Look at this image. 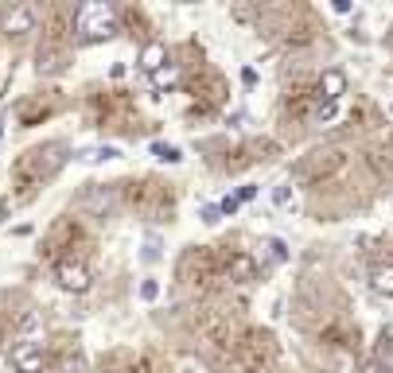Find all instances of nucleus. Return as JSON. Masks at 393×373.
Instances as JSON below:
<instances>
[{"instance_id":"nucleus-1","label":"nucleus","mask_w":393,"mask_h":373,"mask_svg":"<svg viewBox=\"0 0 393 373\" xmlns=\"http://www.w3.org/2000/svg\"><path fill=\"white\" fill-rule=\"evenodd\" d=\"M74 28H78V35L86 43H101L117 31V12H113V4H106V0H86V4H78V12H74Z\"/></svg>"},{"instance_id":"nucleus-2","label":"nucleus","mask_w":393,"mask_h":373,"mask_svg":"<svg viewBox=\"0 0 393 373\" xmlns=\"http://www.w3.org/2000/svg\"><path fill=\"white\" fill-rule=\"evenodd\" d=\"M12 365H16V373H43L47 354L35 342H20V346H12Z\"/></svg>"},{"instance_id":"nucleus-3","label":"nucleus","mask_w":393,"mask_h":373,"mask_svg":"<svg viewBox=\"0 0 393 373\" xmlns=\"http://www.w3.org/2000/svg\"><path fill=\"white\" fill-rule=\"evenodd\" d=\"M55 280H59L67 292H86V288H90V268L82 265V261H59Z\"/></svg>"},{"instance_id":"nucleus-4","label":"nucleus","mask_w":393,"mask_h":373,"mask_svg":"<svg viewBox=\"0 0 393 373\" xmlns=\"http://www.w3.org/2000/svg\"><path fill=\"white\" fill-rule=\"evenodd\" d=\"M319 94H324L327 105H339V98L346 94V74L343 70H324V78H319Z\"/></svg>"},{"instance_id":"nucleus-5","label":"nucleus","mask_w":393,"mask_h":373,"mask_svg":"<svg viewBox=\"0 0 393 373\" xmlns=\"http://www.w3.org/2000/svg\"><path fill=\"white\" fill-rule=\"evenodd\" d=\"M0 28L8 31V35H24V31H31V28H35V16H31V8L16 4V8H8V12H4Z\"/></svg>"},{"instance_id":"nucleus-6","label":"nucleus","mask_w":393,"mask_h":373,"mask_svg":"<svg viewBox=\"0 0 393 373\" xmlns=\"http://www.w3.org/2000/svg\"><path fill=\"white\" fill-rule=\"evenodd\" d=\"M140 70H144V74H156L160 67H164L167 62V47L160 40H152V43H144V51H140Z\"/></svg>"},{"instance_id":"nucleus-7","label":"nucleus","mask_w":393,"mask_h":373,"mask_svg":"<svg viewBox=\"0 0 393 373\" xmlns=\"http://www.w3.org/2000/svg\"><path fill=\"white\" fill-rule=\"evenodd\" d=\"M370 288L378 295H393V265H378L370 272Z\"/></svg>"},{"instance_id":"nucleus-8","label":"nucleus","mask_w":393,"mask_h":373,"mask_svg":"<svg viewBox=\"0 0 393 373\" xmlns=\"http://www.w3.org/2000/svg\"><path fill=\"white\" fill-rule=\"evenodd\" d=\"M148 82H152L156 89H172L179 82V67H176V62H164L156 74H148Z\"/></svg>"},{"instance_id":"nucleus-9","label":"nucleus","mask_w":393,"mask_h":373,"mask_svg":"<svg viewBox=\"0 0 393 373\" xmlns=\"http://www.w3.org/2000/svg\"><path fill=\"white\" fill-rule=\"evenodd\" d=\"M121 156V148L113 144H101V148H86V152H78L82 164H101V159H117Z\"/></svg>"},{"instance_id":"nucleus-10","label":"nucleus","mask_w":393,"mask_h":373,"mask_svg":"<svg viewBox=\"0 0 393 373\" xmlns=\"http://www.w3.org/2000/svg\"><path fill=\"white\" fill-rule=\"evenodd\" d=\"M253 272H257V265L249 257H230V276L234 280H253Z\"/></svg>"},{"instance_id":"nucleus-11","label":"nucleus","mask_w":393,"mask_h":373,"mask_svg":"<svg viewBox=\"0 0 393 373\" xmlns=\"http://www.w3.org/2000/svg\"><path fill=\"white\" fill-rule=\"evenodd\" d=\"M78 207H98V210L106 207V210H109V207H113V191H94V195L82 198Z\"/></svg>"},{"instance_id":"nucleus-12","label":"nucleus","mask_w":393,"mask_h":373,"mask_svg":"<svg viewBox=\"0 0 393 373\" xmlns=\"http://www.w3.org/2000/svg\"><path fill=\"white\" fill-rule=\"evenodd\" d=\"M273 202H276V207H281V210H292V207H296V195H292V186H288V183H281V186H276V191H273Z\"/></svg>"},{"instance_id":"nucleus-13","label":"nucleus","mask_w":393,"mask_h":373,"mask_svg":"<svg viewBox=\"0 0 393 373\" xmlns=\"http://www.w3.org/2000/svg\"><path fill=\"white\" fill-rule=\"evenodd\" d=\"M152 152H156V159H164V164H179V159H183V152H179L176 144H152Z\"/></svg>"},{"instance_id":"nucleus-14","label":"nucleus","mask_w":393,"mask_h":373,"mask_svg":"<svg viewBox=\"0 0 393 373\" xmlns=\"http://www.w3.org/2000/svg\"><path fill=\"white\" fill-rule=\"evenodd\" d=\"M156 295H160V284H156V280H144V284H140V300H144V304H152Z\"/></svg>"},{"instance_id":"nucleus-15","label":"nucleus","mask_w":393,"mask_h":373,"mask_svg":"<svg viewBox=\"0 0 393 373\" xmlns=\"http://www.w3.org/2000/svg\"><path fill=\"white\" fill-rule=\"evenodd\" d=\"M144 261L152 265V261H160V241L156 237H148V245H144Z\"/></svg>"},{"instance_id":"nucleus-16","label":"nucleus","mask_w":393,"mask_h":373,"mask_svg":"<svg viewBox=\"0 0 393 373\" xmlns=\"http://www.w3.org/2000/svg\"><path fill=\"white\" fill-rule=\"evenodd\" d=\"M203 222H207V226H218V222H222V210H218V207H203Z\"/></svg>"},{"instance_id":"nucleus-17","label":"nucleus","mask_w":393,"mask_h":373,"mask_svg":"<svg viewBox=\"0 0 393 373\" xmlns=\"http://www.w3.org/2000/svg\"><path fill=\"white\" fill-rule=\"evenodd\" d=\"M237 207H242V202H237V198H230V195L222 198V202H218V210H222V214H234Z\"/></svg>"},{"instance_id":"nucleus-18","label":"nucleus","mask_w":393,"mask_h":373,"mask_svg":"<svg viewBox=\"0 0 393 373\" xmlns=\"http://www.w3.org/2000/svg\"><path fill=\"white\" fill-rule=\"evenodd\" d=\"M269 249H273V257H276V261H285V257H288L285 241H276V237H273V241H269Z\"/></svg>"},{"instance_id":"nucleus-19","label":"nucleus","mask_w":393,"mask_h":373,"mask_svg":"<svg viewBox=\"0 0 393 373\" xmlns=\"http://www.w3.org/2000/svg\"><path fill=\"white\" fill-rule=\"evenodd\" d=\"M362 373H393V370H390V362H370V365H362Z\"/></svg>"},{"instance_id":"nucleus-20","label":"nucleus","mask_w":393,"mask_h":373,"mask_svg":"<svg viewBox=\"0 0 393 373\" xmlns=\"http://www.w3.org/2000/svg\"><path fill=\"white\" fill-rule=\"evenodd\" d=\"M335 113H339L335 105H324V109H319V125H324V121H335Z\"/></svg>"},{"instance_id":"nucleus-21","label":"nucleus","mask_w":393,"mask_h":373,"mask_svg":"<svg viewBox=\"0 0 393 373\" xmlns=\"http://www.w3.org/2000/svg\"><path fill=\"white\" fill-rule=\"evenodd\" d=\"M253 195H257V186H242V195H237V202H249Z\"/></svg>"},{"instance_id":"nucleus-22","label":"nucleus","mask_w":393,"mask_h":373,"mask_svg":"<svg viewBox=\"0 0 393 373\" xmlns=\"http://www.w3.org/2000/svg\"><path fill=\"white\" fill-rule=\"evenodd\" d=\"M390 109H393V105H390Z\"/></svg>"}]
</instances>
